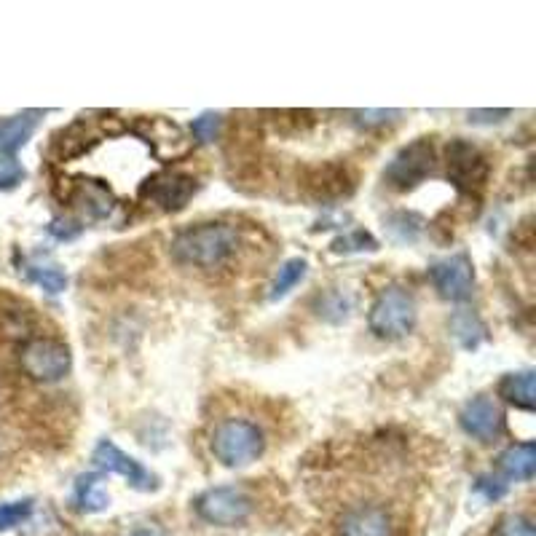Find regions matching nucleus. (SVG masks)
Returning <instances> with one entry per match:
<instances>
[{"mask_svg":"<svg viewBox=\"0 0 536 536\" xmlns=\"http://www.w3.org/2000/svg\"><path fill=\"white\" fill-rule=\"evenodd\" d=\"M244 250V231L231 220H201L180 228L172 242L169 255L175 263L196 271H220L231 266Z\"/></svg>","mask_w":536,"mask_h":536,"instance_id":"f257e3e1","label":"nucleus"},{"mask_svg":"<svg viewBox=\"0 0 536 536\" xmlns=\"http://www.w3.org/2000/svg\"><path fill=\"white\" fill-rule=\"evenodd\" d=\"M266 429L247 416H226L210 432V451L223 467H247L266 453Z\"/></svg>","mask_w":536,"mask_h":536,"instance_id":"f03ea898","label":"nucleus"},{"mask_svg":"<svg viewBox=\"0 0 536 536\" xmlns=\"http://www.w3.org/2000/svg\"><path fill=\"white\" fill-rule=\"evenodd\" d=\"M419 319V306L413 293L405 287L389 285L376 295V301L368 311L370 333L381 341H402L413 333Z\"/></svg>","mask_w":536,"mask_h":536,"instance_id":"7ed1b4c3","label":"nucleus"},{"mask_svg":"<svg viewBox=\"0 0 536 536\" xmlns=\"http://www.w3.org/2000/svg\"><path fill=\"white\" fill-rule=\"evenodd\" d=\"M19 368L38 384H57L73 368V354L65 341L49 335H33L19 346Z\"/></svg>","mask_w":536,"mask_h":536,"instance_id":"20e7f679","label":"nucleus"},{"mask_svg":"<svg viewBox=\"0 0 536 536\" xmlns=\"http://www.w3.org/2000/svg\"><path fill=\"white\" fill-rule=\"evenodd\" d=\"M488 175H491V164L478 145H472L464 137H453L445 145V177L456 191L464 196H478L486 188Z\"/></svg>","mask_w":536,"mask_h":536,"instance_id":"39448f33","label":"nucleus"},{"mask_svg":"<svg viewBox=\"0 0 536 536\" xmlns=\"http://www.w3.org/2000/svg\"><path fill=\"white\" fill-rule=\"evenodd\" d=\"M193 510L204 523L220 528H234L247 523L255 510L252 496L239 486H215L196 496Z\"/></svg>","mask_w":536,"mask_h":536,"instance_id":"423d86ee","label":"nucleus"},{"mask_svg":"<svg viewBox=\"0 0 536 536\" xmlns=\"http://www.w3.org/2000/svg\"><path fill=\"white\" fill-rule=\"evenodd\" d=\"M437 164V151L435 143L429 137H419L413 140L405 148L397 151L389 164L384 169V183L392 188V191H413L416 185H421L427 180L432 172H435Z\"/></svg>","mask_w":536,"mask_h":536,"instance_id":"0eeeda50","label":"nucleus"},{"mask_svg":"<svg viewBox=\"0 0 536 536\" xmlns=\"http://www.w3.org/2000/svg\"><path fill=\"white\" fill-rule=\"evenodd\" d=\"M196 191H199L196 177L183 172H159L140 185V201L161 212H177L196 196Z\"/></svg>","mask_w":536,"mask_h":536,"instance_id":"6e6552de","label":"nucleus"},{"mask_svg":"<svg viewBox=\"0 0 536 536\" xmlns=\"http://www.w3.org/2000/svg\"><path fill=\"white\" fill-rule=\"evenodd\" d=\"M429 279H432V287L437 290V295L451 303L469 301L472 293H475V268H472V260L464 252L432 263L429 266Z\"/></svg>","mask_w":536,"mask_h":536,"instance_id":"1a4fd4ad","label":"nucleus"},{"mask_svg":"<svg viewBox=\"0 0 536 536\" xmlns=\"http://www.w3.org/2000/svg\"><path fill=\"white\" fill-rule=\"evenodd\" d=\"M92 461L94 467H100L102 472L121 475L134 491H156V486H159L151 469H145L134 456L121 451L113 440H100L92 453Z\"/></svg>","mask_w":536,"mask_h":536,"instance_id":"9d476101","label":"nucleus"},{"mask_svg":"<svg viewBox=\"0 0 536 536\" xmlns=\"http://www.w3.org/2000/svg\"><path fill=\"white\" fill-rule=\"evenodd\" d=\"M459 424L464 435H469L478 443H494L504 432V413L499 402L488 394H478L461 408Z\"/></svg>","mask_w":536,"mask_h":536,"instance_id":"9b49d317","label":"nucleus"},{"mask_svg":"<svg viewBox=\"0 0 536 536\" xmlns=\"http://www.w3.org/2000/svg\"><path fill=\"white\" fill-rule=\"evenodd\" d=\"M357 177L346 164L330 161V164H319V167L306 169L303 175V188L314 201H335L352 196Z\"/></svg>","mask_w":536,"mask_h":536,"instance_id":"f8f14e48","label":"nucleus"},{"mask_svg":"<svg viewBox=\"0 0 536 536\" xmlns=\"http://www.w3.org/2000/svg\"><path fill=\"white\" fill-rule=\"evenodd\" d=\"M338 536H394L392 512L381 504H354L338 520Z\"/></svg>","mask_w":536,"mask_h":536,"instance_id":"ddd939ff","label":"nucleus"},{"mask_svg":"<svg viewBox=\"0 0 536 536\" xmlns=\"http://www.w3.org/2000/svg\"><path fill=\"white\" fill-rule=\"evenodd\" d=\"M94 143H97V134L89 132L86 121H73V124L54 134L51 151H54V156L59 161H70L76 159V156H84Z\"/></svg>","mask_w":536,"mask_h":536,"instance_id":"4468645a","label":"nucleus"},{"mask_svg":"<svg viewBox=\"0 0 536 536\" xmlns=\"http://www.w3.org/2000/svg\"><path fill=\"white\" fill-rule=\"evenodd\" d=\"M38 116H41V110H25V113H19V116L0 124V153L6 159H14V153L33 137Z\"/></svg>","mask_w":536,"mask_h":536,"instance_id":"2eb2a0df","label":"nucleus"},{"mask_svg":"<svg viewBox=\"0 0 536 536\" xmlns=\"http://www.w3.org/2000/svg\"><path fill=\"white\" fill-rule=\"evenodd\" d=\"M73 199L78 201V207L84 210V215H89L94 220L108 218L113 204H116L110 188L102 185L100 180H81V183L73 185Z\"/></svg>","mask_w":536,"mask_h":536,"instance_id":"dca6fc26","label":"nucleus"},{"mask_svg":"<svg viewBox=\"0 0 536 536\" xmlns=\"http://www.w3.org/2000/svg\"><path fill=\"white\" fill-rule=\"evenodd\" d=\"M534 370H520V373H507L499 381V397L520 411H534L536 394H534Z\"/></svg>","mask_w":536,"mask_h":536,"instance_id":"f3484780","label":"nucleus"},{"mask_svg":"<svg viewBox=\"0 0 536 536\" xmlns=\"http://www.w3.org/2000/svg\"><path fill=\"white\" fill-rule=\"evenodd\" d=\"M499 469H502L507 480H523V483L531 480L536 469V445L534 443L510 445V448L499 456Z\"/></svg>","mask_w":536,"mask_h":536,"instance_id":"a211bd4d","label":"nucleus"},{"mask_svg":"<svg viewBox=\"0 0 536 536\" xmlns=\"http://www.w3.org/2000/svg\"><path fill=\"white\" fill-rule=\"evenodd\" d=\"M73 504H76L81 512H86V515L108 510L110 496L105 494V488H102V475H97V472L81 475V478L76 480V488H73Z\"/></svg>","mask_w":536,"mask_h":536,"instance_id":"6ab92c4d","label":"nucleus"},{"mask_svg":"<svg viewBox=\"0 0 536 536\" xmlns=\"http://www.w3.org/2000/svg\"><path fill=\"white\" fill-rule=\"evenodd\" d=\"M451 333L461 349H467V352L478 349L486 341V325L480 322L475 311H456L451 317Z\"/></svg>","mask_w":536,"mask_h":536,"instance_id":"aec40b11","label":"nucleus"},{"mask_svg":"<svg viewBox=\"0 0 536 536\" xmlns=\"http://www.w3.org/2000/svg\"><path fill=\"white\" fill-rule=\"evenodd\" d=\"M30 327H33V314H30L25 303L0 293V333L25 335Z\"/></svg>","mask_w":536,"mask_h":536,"instance_id":"412c9836","label":"nucleus"},{"mask_svg":"<svg viewBox=\"0 0 536 536\" xmlns=\"http://www.w3.org/2000/svg\"><path fill=\"white\" fill-rule=\"evenodd\" d=\"M384 228L389 239L397 244H413L424 231V220L416 215V212H392V215H386Z\"/></svg>","mask_w":536,"mask_h":536,"instance_id":"4be33fe9","label":"nucleus"},{"mask_svg":"<svg viewBox=\"0 0 536 536\" xmlns=\"http://www.w3.org/2000/svg\"><path fill=\"white\" fill-rule=\"evenodd\" d=\"M306 268H309L306 258L285 260V263L279 266L277 277H274L271 287H268V298H271V301H279V298H285V295L290 293V290H293L295 285H301V279L306 277Z\"/></svg>","mask_w":536,"mask_h":536,"instance_id":"5701e85b","label":"nucleus"},{"mask_svg":"<svg viewBox=\"0 0 536 536\" xmlns=\"http://www.w3.org/2000/svg\"><path fill=\"white\" fill-rule=\"evenodd\" d=\"M349 311H352V295L344 293V290H327L317 298V314L325 322H344L349 317Z\"/></svg>","mask_w":536,"mask_h":536,"instance_id":"b1692460","label":"nucleus"},{"mask_svg":"<svg viewBox=\"0 0 536 536\" xmlns=\"http://www.w3.org/2000/svg\"><path fill=\"white\" fill-rule=\"evenodd\" d=\"M27 279L43 287L49 295H59L67 290V274L57 266H27Z\"/></svg>","mask_w":536,"mask_h":536,"instance_id":"393cba45","label":"nucleus"},{"mask_svg":"<svg viewBox=\"0 0 536 536\" xmlns=\"http://www.w3.org/2000/svg\"><path fill=\"white\" fill-rule=\"evenodd\" d=\"M33 515V499H19V502L0 504V531L22 526Z\"/></svg>","mask_w":536,"mask_h":536,"instance_id":"a878e982","label":"nucleus"},{"mask_svg":"<svg viewBox=\"0 0 536 536\" xmlns=\"http://www.w3.org/2000/svg\"><path fill=\"white\" fill-rule=\"evenodd\" d=\"M376 250L378 242L368 234V231H362V228L338 236L333 242V252H376Z\"/></svg>","mask_w":536,"mask_h":536,"instance_id":"bb28decb","label":"nucleus"},{"mask_svg":"<svg viewBox=\"0 0 536 536\" xmlns=\"http://www.w3.org/2000/svg\"><path fill=\"white\" fill-rule=\"evenodd\" d=\"M220 126H223V116L220 113H201V116L193 118L191 132L201 145H207L218 140Z\"/></svg>","mask_w":536,"mask_h":536,"instance_id":"cd10ccee","label":"nucleus"},{"mask_svg":"<svg viewBox=\"0 0 536 536\" xmlns=\"http://www.w3.org/2000/svg\"><path fill=\"white\" fill-rule=\"evenodd\" d=\"M354 124L373 129V126H386L402 118V110H354Z\"/></svg>","mask_w":536,"mask_h":536,"instance_id":"c85d7f7f","label":"nucleus"},{"mask_svg":"<svg viewBox=\"0 0 536 536\" xmlns=\"http://www.w3.org/2000/svg\"><path fill=\"white\" fill-rule=\"evenodd\" d=\"M496 536H536V531L526 515H507L496 528Z\"/></svg>","mask_w":536,"mask_h":536,"instance_id":"c756f323","label":"nucleus"},{"mask_svg":"<svg viewBox=\"0 0 536 536\" xmlns=\"http://www.w3.org/2000/svg\"><path fill=\"white\" fill-rule=\"evenodd\" d=\"M25 167L17 159H0V191H11L25 180Z\"/></svg>","mask_w":536,"mask_h":536,"instance_id":"7c9ffc66","label":"nucleus"},{"mask_svg":"<svg viewBox=\"0 0 536 536\" xmlns=\"http://www.w3.org/2000/svg\"><path fill=\"white\" fill-rule=\"evenodd\" d=\"M84 231V226H78L76 220H67V218H54L49 223V234L57 239V242H73L78 239Z\"/></svg>","mask_w":536,"mask_h":536,"instance_id":"2f4dec72","label":"nucleus"},{"mask_svg":"<svg viewBox=\"0 0 536 536\" xmlns=\"http://www.w3.org/2000/svg\"><path fill=\"white\" fill-rule=\"evenodd\" d=\"M475 491L486 496L488 502H496V499H502V496L507 494V483L499 478H491V475H483V478H478V483H475Z\"/></svg>","mask_w":536,"mask_h":536,"instance_id":"473e14b6","label":"nucleus"},{"mask_svg":"<svg viewBox=\"0 0 536 536\" xmlns=\"http://www.w3.org/2000/svg\"><path fill=\"white\" fill-rule=\"evenodd\" d=\"M512 110H469L467 118L469 124L478 126H491V124H502L504 118H510Z\"/></svg>","mask_w":536,"mask_h":536,"instance_id":"72a5a7b5","label":"nucleus"},{"mask_svg":"<svg viewBox=\"0 0 536 536\" xmlns=\"http://www.w3.org/2000/svg\"><path fill=\"white\" fill-rule=\"evenodd\" d=\"M121 536H167V531L159 523H137V526L124 531Z\"/></svg>","mask_w":536,"mask_h":536,"instance_id":"f704fd0d","label":"nucleus"}]
</instances>
